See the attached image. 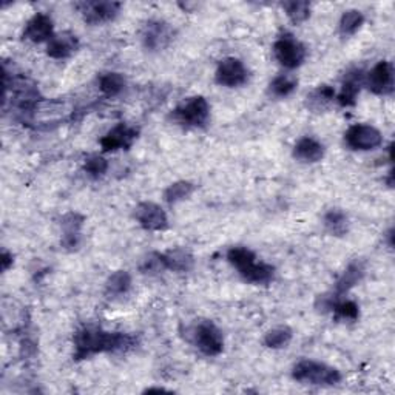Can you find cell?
Wrapping results in <instances>:
<instances>
[{"label": "cell", "instance_id": "obj_9", "mask_svg": "<svg viewBox=\"0 0 395 395\" xmlns=\"http://www.w3.org/2000/svg\"><path fill=\"white\" fill-rule=\"evenodd\" d=\"M366 85L375 94H389L394 90V69L387 61L378 62L366 76Z\"/></svg>", "mask_w": 395, "mask_h": 395}, {"label": "cell", "instance_id": "obj_20", "mask_svg": "<svg viewBox=\"0 0 395 395\" xmlns=\"http://www.w3.org/2000/svg\"><path fill=\"white\" fill-rule=\"evenodd\" d=\"M324 226L335 236H341L347 232L349 220L347 215L340 210V208H332V210L324 215Z\"/></svg>", "mask_w": 395, "mask_h": 395}, {"label": "cell", "instance_id": "obj_8", "mask_svg": "<svg viewBox=\"0 0 395 395\" xmlns=\"http://www.w3.org/2000/svg\"><path fill=\"white\" fill-rule=\"evenodd\" d=\"M76 8L80 11L82 17L87 24L98 25L103 22L113 20L119 10H121V3L117 2H80L76 3Z\"/></svg>", "mask_w": 395, "mask_h": 395}, {"label": "cell", "instance_id": "obj_23", "mask_svg": "<svg viewBox=\"0 0 395 395\" xmlns=\"http://www.w3.org/2000/svg\"><path fill=\"white\" fill-rule=\"evenodd\" d=\"M229 263L236 267L238 272L244 271L245 267H249L252 263H255L257 257L255 253L249 250L247 247H232L227 252Z\"/></svg>", "mask_w": 395, "mask_h": 395}, {"label": "cell", "instance_id": "obj_14", "mask_svg": "<svg viewBox=\"0 0 395 395\" xmlns=\"http://www.w3.org/2000/svg\"><path fill=\"white\" fill-rule=\"evenodd\" d=\"M78 47L79 41L73 33L55 34L47 45V55L53 59H66L78 50Z\"/></svg>", "mask_w": 395, "mask_h": 395}, {"label": "cell", "instance_id": "obj_3", "mask_svg": "<svg viewBox=\"0 0 395 395\" xmlns=\"http://www.w3.org/2000/svg\"><path fill=\"white\" fill-rule=\"evenodd\" d=\"M171 116L181 125L203 127L207 124L208 117H210V106H208V102L203 96H196V98H192L175 108Z\"/></svg>", "mask_w": 395, "mask_h": 395}, {"label": "cell", "instance_id": "obj_29", "mask_svg": "<svg viewBox=\"0 0 395 395\" xmlns=\"http://www.w3.org/2000/svg\"><path fill=\"white\" fill-rule=\"evenodd\" d=\"M333 98H335V92L332 87L319 85L315 92H312V94L308 96V103L310 106V108L323 110Z\"/></svg>", "mask_w": 395, "mask_h": 395}, {"label": "cell", "instance_id": "obj_28", "mask_svg": "<svg viewBox=\"0 0 395 395\" xmlns=\"http://www.w3.org/2000/svg\"><path fill=\"white\" fill-rule=\"evenodd\" d=\"M131 286V277L129 272L119 271L111 275L107 281V292L110 295H122Z\"/></svg>", "mask_w": 395, "mask_h": 395}, {"label": "cell", "instance_id": "obj_18", "mask_svg": "<svg viewBox=\"0 0 395 395\" xmlns=\"http://www.w3.org/2000/svg\"><path fill=\"white\" fill-rule=\"evenodd\" d=\"M240 273L245 281L253 282V285H267V282H271L273 280L275 269L271 264L257 263L255 261V263H252L249 267H245V269L241 271Z\"/></svg>", "mask_w": 395, "mask_h": 395}, {"label": "cell", "instance_id": "obj_25", "mask_svg": "<svg viewBox=\"0 0 395 395\" xmlns=\"http://www.w3.org/2000/svg\"><path fill=\"white\" fill-rule=\"evenodd\" d=\"M287 17L294 22L295 25L303 24L304 20H308L310 16V3L301 2V0H294V2H285L282 3Z\"/></svg>", "mask_w": 395, "mask_h": 395}, {"label": "cell", "instance_id": "obj_19", "mask_svg": "<svg viewBox=\"0 0 395 395\" xmlns=\"http://www.w3.org/2000/svg\"><path fill=\"white\" fill-rule=\"evenodd\" d=\"M361 277H363V267L359 263L350 264L347 269L343 272L340 280L337 281V286H335V295H337V298L343 294L349 292L355 285H359Z\"/></svg>", "mask_w": 395, "mask_h": 395}, {"label": "cell", "instance_id": "obj_6", "mask_svg": "<svg viewBox=\"0 0 395 395\" xmlns=\"http://www.w3.org/2000/svg\"><path fill=\"white\" fill-rule=\"evenodd\" d=\"M346 144L352 148V150H374L383 143V136L375 127L359 124L350 127L345 135Z\"/></svg>", "mask_w": 395, "mask_h": 395}, {"label": "cell", "instance_id": "obj_2", "mask_svg": "<svg viewBox=\"0 0 395 395\" xmlns=\"http://www.w3.org/2000/svg\"><path fill=\"white\" fill-rule=\"evenodd\" d=\"M292 375L296 382L318 386H332L341 382V374L338 369L314 360H301L300 363H296Z\"/></svg>", "mask_w": 395, "mask_h": 395}, {"label": "cell", "instance_id": "obj_17", "mask_svg": "<svg viewBox=\"0 0 395 395\" xmlns=\"http://www.w3.org/2000/svg\"><path fill=\"white\" fill-rule=\"evenodd\" d=\"M363 84L361 71L349 73L346 79L343 80L341 92L338 94V103L341 107H352L357 102V96H359Z\"/></svg>", "mask_w": 395, "mask_h": 395}, {"label": "cell", "instance_id": "obj_26", "mask_svg": "<svg viewBox=\"0 0 395 395\" xmlns=\"http://www.w3.org/2000/svg\"><path fill=\"white\" fill-rule=\"evenodd\" d=\"M298 85L296 78L290 76V74H280L271 82V93L277 98H286V96L292 94Z\"/></svg>", "mask_w": 395, "mask_h": 395}, {"label": "cell", "instance_id": "obj_31", "mask_svg": "<svg viewBox=\"0 0 395 395\" xmlns=\"http://www.w3.org/2000/svg\"><path fill=\"white\" fill-rule=\"evenodd\" d=\"M84 168L88 175L98 178L106 173L108 168V162L107 159H103L102 156H92L90 159H87Z\"/></svg>", "mask_w": 395, "mask_h": 395}, {"label": "cell", "instance_id": "obj_13", "mask_svg": "<svg viewBox=\"0 0 395 395\" xmlns=\"http://www.w3.org/2000/svg\"><path fill=\"white\" fill-rule=\"evenodd\" d=\"M136 136L138 131L131 129V127L117 125L101 139V145L103 152H115L119 150V148H129L133 144V141L136 139Z\"/></svg>", "mask_w": 395, "mask_h": 395}, {"label": "cell", "instance_id": "obj_32", "mask_svg": "<svg viewBox=\"0 0 395 395\" xmlns=\"http://www.w3.org/2000/svg\"><path fill=\"white\" fill-rule=\"evenodd\" d=\"M10 264H13V255H10L8 252L2 253V269L6 271L10 267Z\"/></svg>", "mask_w": 395, "mask_h": 395}, {"label": "cell", "instance_id": "obj_22", "mask_svg": "<svg viewBox=\"0 0 395 395\" xmlns=\"http://www.w3.org/2000/svg\"><path fill=\"white\" fill-rule=\"evenodd\" d=\"M363 24H364L363 13L359 10H349L343 14L340 19V33L343 36H352L359 31Z\"/></svg>", "mask_w": 395, "mask_h": 395}, {"label": "cell", "instance_id": "obj_30", "mask_svg": "<svg viewBox=\"0 0 395 395\" xmlns=\"http://www.w3.org/2000/svg\"><path fill=\"white\" fill-rule=\"evenodd\" d=\"M333 314L340 319H349V322H355L357 318L360 315L359 306H357L354 301L350 300H345V301H335L333 306Z\"/></svg>", "mask_w": 395, "mask_h": 395}, {"label": "cell", "instance_id": "obj_7", "mask_svg": "<svg viewBox=\"0 0 395 395\" xmlns=\"http://www.w3.org/2000/svg\"><path fill=\"white\" fill-rule=\"evenodd\" d=\"M215 76H216V82H218L220 85L235 88V87H241L247 82L249 71L240 59L227 57L224 61L220 62Z\"/></svg>", "mask_w": 395, "mask_h": 395}, {"label": "cell", "instance_id": "obj_21", "mask_svg": "<svg viewBox=\"0 0 395 395\" xmlns=\"http://www.w3.org/2000/svg\"><path fill=\"white\" fill-rule=\"evenodd\" d=\"M125 79L119 73H106L99 78V88L101 92L108 96V98H115L119 93L124 90Z\"/></svg>", "mask_w": 395, "mask_h": 395}, {"label": "cell", "instance_id": "obj_4", "mask_svg": "<svg viewBox=\"0 0 395 395\" xmlns=\"http://www.w3.org/2000/svg\"><path fill=\"white\" fill-rule=\"evenodd\" d=\"M273 55L285 69L294 70L304 62L306 48L294 36L285 34L273 43Z\"/></svg>", "mask_w": 395, "mask_h": 395}, {"label": "cell", "instance_id": "obj_12", "mask_svg": "<svg viewBox=\"0 0 395 395\" xmlns=\"http://www.w3.org/2000/svg\"><path fill=\"white\" fill-rule=\"evenodd\" d=\"M135 216L136 221L145 230H164L168 226L167 215L158 204L141 203L136 207Z\"/></svg>", "mask_w": 395, "mask_h": 395}, {"label": "cell", "instance_id": "obj_15", "mask_svg": "<svg viewBox=\"0 0 395 395\" xmlns=\"http://www.w3.org/2000/svg\"><path fill=\"white\" fill-rule=\"evenodd\" d=\"M294 156L296 159H300L303 162L314 164V162H318V161L323 159L324 147H323V144H319L317 139L306 136V138H301L295 144Z\"/></svg>", "mask_w": 395, "mask_h": 395}, {"label": "cell", "instance_id": "obj_27", "mask_svg": "<svg viewBox=\"0 0 395 395\" xmlns=\"http://www.w3.org/2000/svg\"><path fill=\"white\" fill-rule=\"evenodd\" d=\"M290 340H292V331H290L286 326H280L266 333L264 345L272 349H280V347H285L286 345H289Z\"/></svg>", "mask_w": 395, "mask_h": 395}, {"label": "cell", "instance_id": "obj_5", "mask_svg": "<svg viewBox=\"0 0 395 395\" xmlns=\"http://www.w3.org/2000/svg\"><path fill=\"white\" fill-rule=\"evenodd\" d=\"M193 343L204 355L215 357L222 352L224 347V338L221 331L210 322L199 323L193 329Z\"/></svg>", "mask_w": 395, "mask_h": 395}, {"label": "cell", "instance_id": "obj_11", "mask_svg": "<svg viewBox=\"0 0 395 395\" xmlns=\"http://www.w3.org/2000/svg\"><path fill=\"white\" fill-rule=\"evenodd\" d=\"M53 20L48 14L37 13L34 17L28 20V24L24 29V39L33 43L50 42L53 39Z\"/></svg>", "mask_w": 395, "mask_h": 395}, {"label": "cell", "instance_id": "obj_1", "mask_svg": "<svg viewBox=\"0 0 395 395\" xmlns=\"http://www.w3.org/2000/svg\"><path fill=\"white\" fill-rule=\"evenodd\" d=\"M135 345V338L131 335L122 332H107L99 327H82L74 335V357L78 360L101 352H116V350H127Z\"/></svg>", "mask_w": 395, "mask_h": 395}, {"label": "cell", "instance_id": "obj_24", "mask_svg": "<svg viewBox=\"0 0 395 395\" xmlns=\"http://www.w3.org/2000/svg\"><path fill=\"white\" fill-rule=\"evenodd\" d=\"M193 190H195V185L189 181H180L168 185V189L164 192V199L167 201L168 204H176L180 201L189 198Z\"/></svg>", "mask_w": 395, "mask_h": 395}, {"label": "cell", "instance_id": "obj_16", "mask_svg": "<svg viewBox=\"0 0 395 395\" xmlns=\"http://www.w3.org/2000/svg\"><path fill=\"white\" fill-rule=\"evenodd\" d=\"M161 261L164 264V269L175 271V272H187L193 267V255L185 249H175L167 253H161Z\"/></svg>", "mask_w": 395, "mask_h": 395}, {"label": "cell", "instance_id": "obj_10", "mask_svg": "<svg viewBox=\"0 0 395 395\" xmlns=\"http://www.w3.org/2000/svg\"><path fill=\"white\" fill-rule=\"evenodd\" d=\"M173 39V31L168 24L162 20H150L147 22L143 31V41L144 45L148 50L158 51L166 48L168 42Z\"/></svg>", "mask_w": 395, "mask_h": 395}]
</instances>
